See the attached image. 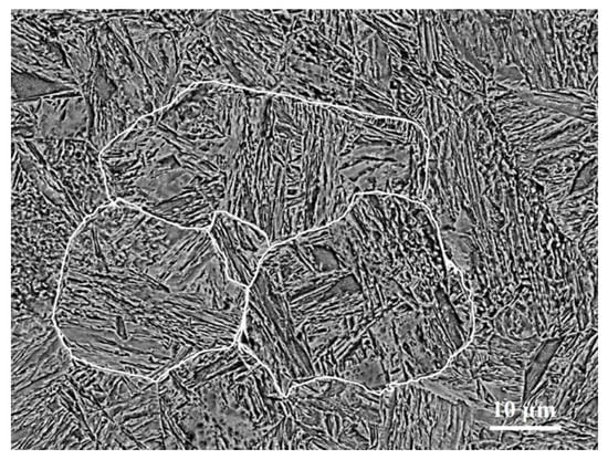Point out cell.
I'll use <instances>...</instances> for the list:
<instances>
[{
    "label": "cell",
    "mask_w": 608,
    "mask_h": 460,
    "mask_svg": "<svg viewBox=\"0 0 608 460\" xmlns=\"http://www.w3.org/2000/svg\"><path fill=\"white\" fill-rule=\"evenodd\" d=\"M468 318L429 208L365 194L337 220L272 245L238 343L284 394L319 377L379 390L443 369Z\"/></svg>",
    "instance_id": "cell-1"
},
{
    "label": "cell",
    "mask_w": 608,
    "mask_h": 460,
    "mask_svg": "<svg viewBox=\"0 0 608 460\" xmlns=\"http://www.w3.org/2000/svg\"><path fill=\"white\" fill-rule=\"evenodd\" d=\"M247 290L228 278L207 230L112 200L72 238L53 317L74 357L157 381L238 342Z\"/></svg>",
    "instance_id": "cell-2"
},
{
    "label": "cell",
    "mask_w": 608,
    "mask_h": 460,
    "mask_svg": "<svg viewBox=\"0 0 608 460\" xmlns=\"http://www.w3.org/2000/svg\"><path fill=\"white\" fill-rule=\"evenodd\" d=\"M426 137L411 122L223 84L218 212L272 245L324 227L365 194L418 195Z\"/></svg>",
    "instance_id": "cell-3"
},
{
    "label": "cell",
    "mask_w": 608,
    "mask_h": 460,
    "mask_svg": "<svg viewBox=\"0 0 608 460\" xmlns=\"http://www.w3.org/2000/svg\"><path fill=\"white\" fill-rule=\"evenodd\" d=\"M165 450H284L285 394L238 342L157 380Z\"/></svg>",
    "instance_id": "cell-4"
},
{
    "label": "cell",
    "mask_w": 608,
    "mask_h": 460,
    "mask_svg": "<svg viewBox=\"0 0 608 460\" xmlns=\"http://www.w3.org/2000/svg\"><path fill=\"white\" fill-rule=\"evenodd\" d=\"M11 159L12 311L48 316L71 240L98 206L22 145Z\"/></svg>",
    "instance_id": "cell-5"
},
{
    "label": "cell",
    "mask_w": 608,
    "mask_h": 460,
    "mask_svg": "<svg viewBox=\"0 0 608 460\" xmlns=\"http://www.w3.org/2000/svg\"><path fill=\"white\" fill-rule=\"evenodd\" d=\"M287 450H379L382 389L319 377L285 393Z\"/></svg>",
    "instance_id": "cell-6"
},
{
    "label": "cell",
    "mask_w": 608,
    "mask_h": 460,
    "mask_svg": "<svg viewBox=\"0 0 608 460\" xmlns=\"http://www.w3.org/2000/svg\"><path fill=\"white\" fill-rule=\"evenodd\" d=\"M207 232L228 278L248 289L272 248L266 233L255 224L227 212H217Z\"/></svg>",
    "instance_id": "cell-7"
}]
</instances>
